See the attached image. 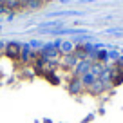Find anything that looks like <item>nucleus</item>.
I'll list each match as a JSON object with an SVG mask.
<instances>
[{
  "instance_id": "f257e3e1",
  "label": "nucleus",
  "mask_w": 123,
  "mask_h": 123,
  "mask_svg": "<svg viewBox=\"0 0 123 123\" xmlns=\"http://www.w3.org/2000/svg\"><path fill=\"white\" fill-rule=\"evenodd\" d=\"M53 0H0V15H20L43 7Z\"/></svg>"
}]
</instances>
